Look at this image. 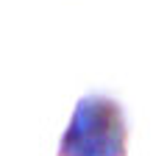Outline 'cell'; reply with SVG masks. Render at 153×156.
I'll return each mask as SVG.
<instances>
[{
    "label": "cell",
    "instance_id": "1",
    "mask_svg": "<svg viewBox=\"0 0 153 156\" xmlns=\"http://www.w3.org/2000/svg\"><path fill=\"white\" fill-rule=\"evenodd\" d=\"M59 156H128V120L120 101L92 92L78 98L59 140Z\"/></svg>",
    "mask_w": 153,
    "mask_h": 156
}]
</instances>
